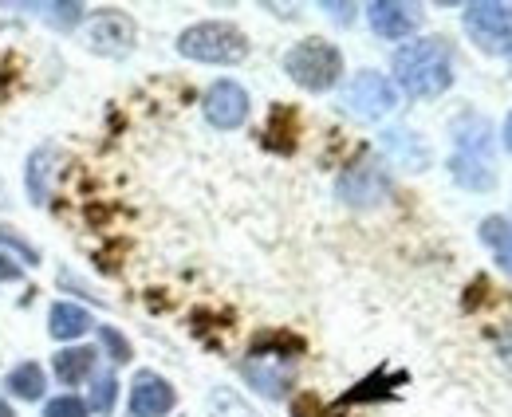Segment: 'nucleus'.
<instances>
[{
	"mask_svg": "<svg viewBox=\"0 0 512 417\" xmlns=\"http://www.w3.org/2000/svg\"><path fill=\"white\" fill-rule=\"evenodd\" d=\"M60 162V150L56 146H40L32 158H28V197H32V205H44L48 201V181H52V166Z\"/></svg>",
	"mask_w": 512,
	"mask_h": 417,
	"instance_id": "nucleus-16",
	"label": "nucleus"
},
{
	"mask_svg": "<svg viewBox=\"0 0 512 417\" xmlns=\"http://www.w3.org/2000/svg\"><path fill=\"white\" fill-rule=\"evenodd\" d=\"M0 197H4V189H0Z\"/></svg>",
	"mask_w": 512,
	"mask_h": 417,
	"instance_id": "nucleus-30",
	"label": "nucleus"
},
{
	"mask_svg": "<svg viewBox=\"0 0 512 417\" xmlns=\"http://www.w3.org/2000/svg\"><path fill=\"white\" fill-rule=\"evenodd\" d=\"M394 103H398L394 83H390L386 75H379V71H359V75L343 87V111H347L351 119L375 122V119H383V115H390Z\"/></svg>",
	"mask_w": 512,
	"mask_h": 417,
	"instance_id": "nucleus-7",
	"label": "nucleus"
},
{
	"mask_svg": "<svg viewBox=\"0 0 512 417\" xmlns=\"http://www.w3.org/2000/svg\"><path fill=\"white\" fill-rule=\"evenodd\" d=\"M0 244H4L8 252H16V256H20L24 264H40V252H36V248H32L28 240L20 237V233H12L8 225H0Z\"/></svg>",
	"mask_w": 512,
	"mask_h": 417,
	"instance_id": "nucleus-24",
	"label": "nucleus"
},
{
	"mask_svg": "<svg viewBox=\"0 0 512 417\" xmlns=\"http://www.w3.org/2000/svg\"><path fill=\"white\" fill-rule=\"evenodd\" d=\"M461 24L469 40L489 56H512V4L497 0H473L461 12Z\"/></svg>",
	"mask_w": 512,
	"mask_h": 417,
	"instance_id": "nucleus-5",
	"label": "nucleus"
},
{
	"mask_svg": "<svg viewBox=\"0 0 512 417\" xmlns=\"http://www.w3.org/2000/svg\"><path fill=\"white\" fill-rule=\"evenodd\" d=\"M40 12H44V20H52L60 28H75L83 20V4H40Z\"/></svg>",
	"mask_w": 512,
	"mask_h": 417,
	"instance_id": "nucleus-21",
	"label": "nucleus"
},
{
	"mask_svg": "<svg viewBox=\"0 0 512 417\" xmlns=\"http://www.w3.org/2000/svg\"><path fill=\"white\" fill-rule=\"evenodd\" d=\"M87 414H91V410H87V402H79L75 394H64V398H52L40 417H87Z\"/></svg>",
	"mask_w": 512,
	"mask_h": 417,
	"instance_id": "nucleus-23",
	"label": "nucleus"
},
{
	"mask_svg": "<svg viewBox=\"0 0 512 417\" xmlns=\"http://www.w3.org/2000/svg\"><path fill=\"white\" fill-rule=\"evenodd\" d=\"M497 358H501L505 366H512V327L501 331V339H497Z\"/></svg>",
	"mask_w": 512,
	"mask_h": 417,
	"instance_id": "nucleus-25",
	"label": "nucleus"
},
{
	"mask_svg": "<svg viewBox=\"0 0 512 417\" xmlns=\"http://www.w3.org/2000/svg\"><path fill=\"white\" fill-rule=\"evenodd\" d=\"M201 111H205V122L213 130H237V126H245V119H249V91L241 83H233V79H217L205 91Z\"/></svg>",
	"mask_w": 512,
	"mask_h": 417,
	"instance_id": "nucleus-8",
	"label": "nucleus"
},
{
	"mask_svg": "<svg viewBox=\"0 0 512 417\" xmlns=\"http://www.w3.org/2000/svg\"><path fill=\"white\" fill-rule=\"evenodd\" d=\"M477 233L493 248V256L505 268V276H512V221H505V217H485Z\"/></svg>",
	"mask_w": 512,
	"mask_h": 417,
	"instance_id": "nucleus-18",
	"label": "nucleus"
},
{
	"mask_svg": "<svg viewBox=\"0 0 512 417\" xmlns=\"http://www.w3.org/2000/svg\"><path fill=\"white\" fill-rule=\"evenodd\" d=\"M0 417H16V410H12L8 402H4V394H0Z\"/></svg>",
	"mask_w": 512,
	"mask_h": 417,
	"instance_id": "nucleus-29",
	"label": "nucleus"
},
{
	"mask_svg": "<svg viewBox=\"0 0 512 417\" xmlns=\"http://www.w3.org/2000/svg\"><path fill=\"white\" fill-rule=\"evenodd\" d=\"M398 382H406V374H394V378H386V374H375V378H367V382H359L343 402H371V398H390V390L398 386Z\"/></svg>",
	"mask_w": 512,
	"mask_h": 417,
	"instance_id": "nucleus-19",
	"label": "nucleus"
},
{
	"mask_svg": "<svg viewBox=\"0 0 512 417\" xmlns=\"http://www.w3.org/2000/svg\"><path fill=\"white\" fill-rule=\"evenodd\" d=\"M284 75L304 91H331L343 79V52L320 36L300 40L284 52Z\"/></svg>",
	"mask_w": 512,
	"mask_h": 417,
	"instance_id": "nucleus-4",
	"label": "nucleus"
},
{
	"mask_svg": "<svg viewBox=\"0 0 512 417\" xmlns=\"http://www.w3.org/2000/svg\"><path fill=\"white\" fill-rule=\"evenodd\" d=\"M95 362H99V351H95V347H64L60 355L52 358V370H56V378H60L64 386H79V382L91 378Z\"/></svg>",
	"mask_w": 512,
	"mask_h": 417,
	"instance_id": "nucleus-15",
	"label": "nucleus"
},
{
	"mask_svg": "<svg viewBox=\"0 0 512 417\" xmlns=\"http://www.w3.org/2000/svg\"><path fill=\"white\" fill-rule=\"evenodd\" d=\"M4 280H20V264L8 260V256H0V284H4Z\"/></svg>",
	"mask_w": 512,
	"mask_h": 417,
	"instance_id": "nucleus-27",
	"label": "nucleus"
},
{
	"mask_svg": "<svg viewBox=\"0 0 512 417\" xmlns=\"http://www.w3.org/2000/svg\"><path fill=\"white\" fill-rule=\"evenodd\" d=\"M115 402H119V382L111 378V374H103V378H95V386H91V414L99 417H111L115 414Z\"/></svg>",
	"mask_w": 512,
	"mask_h": 417,
	"instance_id": "nucleus-20",
	"label": "nucleus"
},
{
	"mask_svg": "<svg viewBox=\"0 0 512 417\" xmlns=\"http://www.w3.org/2000/svg\"><path fill=\"white\" fill-rule=\"evenodd\" d=\"M501 142H505V150L512 154V111H509V119H505V130H501Z\"/></svg>",
	"mask_w": 512,
	"mask_h": 417,
	"instance_id": "nucleus-28",
	"label": "nucleus"
},
{
	"mask_svg": "<svg viewBox=\"0 0 512 417\" xmlns=\"http://www.w3.org/2000/svg\"><path fill=\"white\" fill-rule=\"evenodd\" d=\"M390 67H394V83L410 99H438L453 87V52L442 36L402 44Z\"/></svg>",
	"mask_w": 512,
	"mask_h": 417,
	"instance_id": "nucleus-1",
	"label": "nucleus"
},
{
	"mask_svg": "<svg viewBox=\"0 0 512 417\" xmlns=\"http://www.w3.org/2000/svg\"><path fill=\"white\" fill-rule=\"evenodd\" d=\"M335 193H339V201L351 205V209H375V205H383L386 197H390V174H386V166L379 158L363 154L359 162H351V166L339 174Z\"/></svg>",
	"mask_w": 512,
	"mask_h": 417,
	"instance_id": "nucleus-6",
	"label": "nucleus"
},
{
	"mask_svg": "<svg viewBox=\"0 0 512 417\" xmlns=\"http://www.w3.org/2000/svg\"><path fill=\"white\" fill-rule=\"evenodd\" d=\"M327 8V16H335L339 24H351V12H355V4H323Z\"/></svg>",
	"mask_w": 512,
	"mask_h": 417,
	"instance_id": "nucleus-26",
	"label": "nucleus"
},
{
	"mask_svg": "<svg viewBox=\"0 0 512 417\" xmlns=\"http://www.w3.org/2000/svg\"><path fill=\"white\" fill-rule=\"evenodd\" d=\"M245 378L253 382L260 394L280 398V394H288V386H292V362H288V358H272V355H249Z\"/></svg>",
	"mask_w": 512,
	"mask_h": 417,
	"instance_id": "nucleus-12",
	"label": "nucleus"
},
{
	"mask_svg": "<svg viewBox=\"0 0 512 417\" xmlns=\"http://www.w3.org/2000/svg\"><path fill=\"white\" fill-rule=\"evenodd\" d=\"M386 150L398 158V162H406V170H426V162H430V154H426V146L418 142V134L414 130H386Z\"/></svg>",
	"mask_w": 512,
	"mask_h": 417,
	"instance_id": "nucleus-17",
	"label": "nucleus"
},
{
	"mask_svg": "<svg viewBox=\"0 0 512 417\" xmlns=\"http://www.w3.org/2000/svg\"><path fill=\"white\" fill-rule=\"evenodd\" d=\"M449 174L469 193H485V189L497 185V174H493V126L477 111H465V115L453 119Z\"/></svg>",
	"mask_w": 512,
	"mask_h": 417,
	"instance_id": "nucleus-2",
	"label": "nucleus"
},
{
	"mask_svg": "<svg viewBox=\"0 0 512 417\" xmlns=\"http://www.w3.org/2000/svg\"><path fill=\"white\" fill-rule=\"evenodd\" d=\"M178 52L193 63L233 67V63L249 60V36L229 20H201L178 36Z\"/></svg>",
	"mask_w": 512,
	"mask_h": 417,
	"instance_id": "nucleus-3",
	"label": "nucleus"
},
{
	"mask_svg": "<svg viewBox=\"0 0 512 417\" xmlns=\"http://www.w3.org/2000/svg\"><path fill=\"white\" fill-rule=\"evenodd\" d=\"M91 327H95V319L79 303H52V311H48V335L60 339V343H71V339L87 335Z\"/></svg>",
	"mask_w": 512,
	"mask_h": 417,
	"instance_id": "nucleus-13",
	"label": "nucleus"
},
{
	"mask_svg": "<svg viewBox=\"0 0 512 417\" xmlns=\"http://www.w3.org/2000/svg\"><path fill=\"white\" fill-rule=\"evenodd\" d=\"M178 406L174 386L154 374V370H138L130 382V417H166Z\"/></svg>",
	"mask_w": 512,
	"mask_h": 417,
	"instance_id": "nucleus-9",
	"label": "nucleus"
},
{
	"mask_svg": "<svg viewBox=\"0 0 512 417\" xmlns=\"http://www.w3.org/2000/svg\"><path fill=\"white\" fill-rule=\"evenodd\" d=\"M134 44V20L127 12H99L87 24V48L99 56H127Z\"/></svg>",
	"mask_w": 512,
	"mask_h": 417,
	"instance_id": "nucleus-10",
	"label": "nucleus"
},
{
	"mask_svg": "<svg viewBox=\"0 0 512 417\" xmlns=\"http://www.w3.org/2000/svg\"><path fill=\"white\" fill-rule=\"evenodd\" d=\"M367 20H371L375 36H383V40H406L410 32H418L422 12H418V4L375 0V4H367Z\"/></svg>",
	"mask_w": 512,
	"mask_h": 417,
	"instance_id": "nucleus-11",
	"label": "nucleus"
},
{
	"mask_svg": "<svg viewBox=\"0 0 512 417\" xmlns=\"http://www.w3.org/2000/svg\"><path fill=\"white\" fill-rule=\"evenodd\" d=\"M99 339H103V347H107L111 362H119V366H123V362H130V355H134V351H130L127 339L119 335V327H99Z\"/></svg>",
	"mask_w": 512,
	"mask_h": 417,
	"instance_id": "nucleus-22",
	"label": "nucleus"
},
{
	"mask_svg": "<svg viewBox=\"0 0 512 417\" xmlns=\"http://www.w3.org/2000/svg\"><path fill=\"white\" fill-rule=\"evenodd\" d=\"M4 390L20 402H40L44 390H48V378H44V366L40 362H20L4 374Z\"/></svg>",
	"mask_w": 512,
	"mask_h": 417,
	"instance_id": "nucleus-14",
	"label": "nucleus"
}]
</instances>
